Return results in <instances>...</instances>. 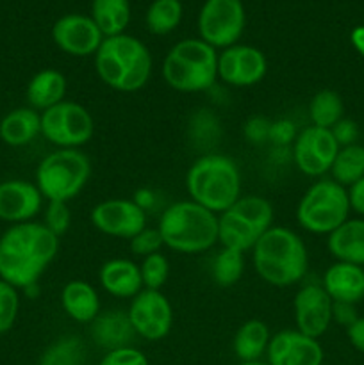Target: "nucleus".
<instances>
[{"mask_svg": "<svg viewBox=\"0 0 364 365\" xmlns=\"http://www.w3.org/2000/svg\"><path fill=\"white\" fill-rule=\"evenodd\" d=\"M57 252L59 237L43 223L11 225L0 235V278L18 291H29L38 285Z\"/></svg>", "mask_w": 364, "mask_h": 365, "instance_id": "nucleus-1", "label": "nucleus"}, {"mask_svg": "<svg viewBox=\"0 0 364 365\" xmlns=\"http://www.w3.org/2000/svg\"><path fill=\"white\" fill-rule=\"evenodd\" d=\"M256 273L273 287L300 284L309 269V252L303 239L288 227H271L252 248Z\"/></svg>", "mask_w": 364, "mask_h": 365, "instance_id": "nucleus-2", "label": "nucleus"}, {"mask_svg": "<svg viewBox=\"0 0 364 365\" xmlns=\"http://www.w3.org/2000/svg\"><path fill=\"white\" fill-rule=\"evenodd\" d=\"M153 59L148 46L131 34L103 38L95 53V70L107 88L136 93L145 88L152 75Z\"/></svg>", "mask_w": 364, "mask_h": 365, "instance_id": "nucleus-3", "label": "nucleus"}, {"mask_svg": "<svg viewBox=\"0 0 364 365\" xmlns=\"http://www.w3.org/2000/svg\"><path fill=\"white\" fill-rule=\"evenodd\" d=\"M189 200L214 214H221L241 196V171L232 157L203 153L186 173Z\"/></svg>", "mask_w": 364, "mask_h": 365, "instance_id": "nucleus-4", "label": "nucleus"}, {"mask_svg": "<svg viewBox=\"0 0 364 365\" xmlns=\"http://www.w3.org/2000/svg\"><path fill=\"white\" fill-rule=\"evenodd\" d=\"M157 230L171 252L203 253L218 242V214L191 200H181L161 212Z\"/></svg>", "mask_w": 364, "mask_h": 365, "instance_id": "nucleus-5", "label": "nucleus"}, {"mask_svg": "<svg viewBox=\"0 0 364 365\" xmlns=\"http://www.w3.org/2000/svg\"><path fill=\"white\" fill-rule=\"evenodd\" d=\"M161 75L178 93L207 91L218 81V52L200 38L175 43L163 59Z\"/></svg>", "mask_w": 364, "mask_h": 365, "instance_id": "nucleus-6", "label": "nucleus"}, {"mask_svg": "<svg viewBox=\"0 0 364 365\" xmlns=\"http://www.w3.org/2000/svg\"><path fill=\"white\" fill-rule=\"evenodd\" d=\"M91 177V160L82 150L56 148L39 160L34 184L46 202L70 203Z\"/></svg>", "mask_w": 364, "mask_h": 365, "instance_id": "nucleus-7", "label": "nucleus"}, {"mask_svg": "<svg viewBox=\"0 0 364 365\" xmlns=\"http://www.w3.org/2000/svg\"><path fill=\"white\" fill-rule=\"evenodd\" d=\"M348 189L332 178H318L296 205V221L314 235H330L341 227L350 214Z\"/></svg>", "mask_w": 364, "mask_h": 365, "instance_id": "nucleus-8", "label": "nucleus"}, {"mask_svg": "<svg viewBox=\"0 0 364 365\" xmlns=\"http://www.w3.org/2000/svg\"><path fill=\"white\" fill-rule=\"evenodd\" d=\"M95 134V120L84 106L71 100L41 113V135L56 148L81 150Z\"/></svg>", "mask_w": 364, "mask_h": 365, "instance_id": "nucleus-9", "label": "nucleus"}, {"mask_svg": "<svg viewBox=\"0 0 364 365\" xmlns=\"http://www.w3.org/2000/svg\"><path fill=\"white\" fill-rule=\"evenodd\" d=\"M246 14L243 0H206L198 14V34L214 48H228L243 36Z\"/></svg>", "mask_w": 364, "mask_h": 365, "instance_id": "nucleus-10", "label": "nucleus"}, {"mask_svg": "<svg viewBox=\"0 0 364 365\" xmlns=\"http://www.w3.org/2000/svg\"><path fill=\"white\" fill-rule=\"evenodd\" d=\"M339 145L328 128L309 127L298 130L291 146V157L296 170L310 178H321L334 164Z\"/></svg>", "mask_w": 364, "mask_h": 365, "instance_id": "nucleus-11", "label": "nucleus"}, {"mask_svg": "<svg viewBox=\"0 0 364 365\" xmlns=\"http://www.w3.org/2000/svg\"><path fill=\"white\" fill-rule=\"evenodd\" d=\"M127 314L136 335L145 341H163L173 327V309L161 291L143 289L131 299Z\"/></svg>", "mask_w": 364, "mask_h": 365, "instance_id": "nucleus-12", "label": "nucleus"}, {"mask_svg": "<svg viewBox=\"0 0 364 365\" xmlns=\"http://www.w3.org/2000/svg\"><path fill=\"white\" fill-rule=\"evenodd\" d=\"M89 221L100 234L131 241L146 228V212L134 202L125 198H109L96 203L89 212Z\"/></svg>", "mask_w": 364, "mask_h": 365, "instance_id": "nucleus-13", "label": "nucleus"}, {"mask_svg": "<svg viewBox=\"0 0 364 365\" xmlns=\"http://www.w3.org/2000/svg\"><path fill=\"white\" fill-rule=\"evenodd\" d=\"M268 59L252 45H236L218 53V78L232 88H250L266 77Z\"/></svg>", "mask_w": 364, "mask_h": 365, "instance_id": "nucleus-14", "label": "nucleus"}, {"mask_svg": "<svg viewBox=\"0 0 364 365\" xmlns=\"http://www.w3.org/2000/svg\"><path fill=\"white\" fill-rule=\"evenodd\" d=\"M332 305L334 302L321 284L307 282L300 285L293 299L296 330L313 339H320L332 323Z\"/></svg>", "mask_w": 364, "mask_h": 365, "instance_id": "nucleus-15", "label": "nucleus"}, {"mask_svg": "<svg viewBox=\"0 0 364 365\" xmlns=\"http://www.w3.org/2000/svg\"><path fill=\"white\" fill-rule=\"evenodd\" d=\"M103 38L91 16L70 13L61 16L52 27V39L61 52L74 57L95 56Z\"/></svg>", "mask_w": 364, "mask_h": 365, "instance_id": "nucleus-16", "label": "nucleus"}, {"mask_svg": "<svg viewBox=\"0 0 364 365\" xmlns=\"http://www.w3.org/2000/svg\"><path fill=\"white\" fill-rule=\"evenodd\" d=\"M270 365H321L323 348L318 339L309 337L295 328L271 335L266 351Z\"/></svg>", "mask_w": 364, "mask_h": 365, "instance_id": "nucleus-17", "label": "nucleus"}, {"mask_svg": "<svg viewBox=\"0 0 364 365\" xmlns=\"http://www.w3.org/2000/svg\"><path fill=\"white\" fill-rule=\"evenodd\" d=\"M43 195L34 182L11 178L0 182V221L9 225L29 223L43 209Z\"/></svg>", "mask_w": 364, "mask_h": 365, "instance_id": "nucleus-18", "label": "nucleus"}, {"mask_svg": "<svg viewBox=\"0 0 364 365\" xmlns=\"http://www.w3.org/2000/svg\"><path fill=\"white\" fill-rule=\"evenodd\" d=\"M89 335L91 341L106 351L132 346L134 337H138L128 319L127 310L120 309L100 312L89 324Z\"/></svg>", "mask_w": 364, "mask_h": 365, "instance_id": "nucleus-19", "label": "nucleus"}, {"mask_svg": "<svg viewBox=\"0 0 364 365\" xmlns=\"http://www.w3.org/2000/svg\"><path fill=\"white\" fill-rule=\"evenodd\" d=\"M264 232L256 223L239 212L234 205L228 207L225 212L218 214V242L221 248L236 250V252H252L256 242Z\"/></svg>", "mask_w": 364, "mask_h": 365, "instance_id": "nucleus-20", "label": "nucleus"}, {"mask_svg": "<svg viewBox=\"0 0 364 365\" xmlns=\"http://www.w3.org/2000/svg\"><path fill=\"white\" fill-rule=\"evenodd\" d=\"M98 282L107 294L121 299H132L143 291L139 264L131 259H111L102 264Z\"/></svg>", "mask_w": 364, "mask_h": 365, "instance_id": "nucleus-21", "label": "nucleus"}, {"mask_svg": "<svg viewBox=\"0 0 364 365\" xmlns=\"http://www.w3.org/2000/svg\"><path fill=\"white\" fill-rule=\"evenodd\" d=\"M321 285L332 302L359 303L364 298V269L346 262H335L325 271Z\"/></svg>", "mask_w": 364, "mask_h": 365, "instance_id": "nucleus-22", "label": "nucleus"}, {"mask_svg": "<svg viewBox=\"0 0 364 365\" xmlns=\"http://www.w3.org/2000/svg\"><path fill=\"white\" fill-rule=\"evenodd\" d=\"M61 307L71 321L81 324H91L102 312L98 292L86 280H70L64 284L61 291Z\"/></svg>", "mask_w": 364, "mask_h": 365, "instance_id": "nucleus-23", "label": "nucleus"}, {"mask_svg": "<svg viewBox=\"0 0 364 365\" xmlns=\"http://www.w3.org/2000/svg\"><path fill=\"white\" fill-rule=\"evenodd\" d=\"M66 93V77L59 70H54V68H45V70H39L38 73L32 75L27 89H25L29 107H32L38 113H43V110L64 102Z\"/></svg>", "mask_w": 364, "mask_h": 365, "instance_id": "nucleus-24", "label": "nucleus"}, {"mask_svg": "<svg viewBox=\"0 0 364 365\" xmlns=\"http://www.w3.org/2000/svg\"><path fill=\"white\" fill-rule=\"evenodd\" d=\"M41 135V113L32 107H16L0 120V141L13 148H21Z\"/></svg>", "mask_w": 364, "mask_h": 365, "instance_id": "nucleus-25", "label": "nucleus"}, {"mask_svg": "<svg viewBox=\"0 0 364 365\" xmlns=\"http://www.w3.org/2000/svg\"><path fill=\"white\" fill-rule=\"evenodd\" d=\"M327 248L338 262L364 266V220H346L327 239Z\"/></svg>", "mask_w": 364, "mask_h": 365, "instance_id": "nucleus-26", "label": "nucleus"}, {"mask_svg": "<svg viewBox=\"0 0 364 365\" xmlns=\"http://www.w3.org/2000/svg\"><path fill=\"white\" fill-rule=\"evenodd\" d=\"M271 331L261 319H248L236 330L232 349L241 362H257L268 351Z\"/></svg>", "mask_w": 364, "mask_h": 365, "instance_id": "nucleus-27", "label": "nucleus"}, {"mask_svg": "<svg viewBox=\"0 0 364 365\" xmlns=\"http://www.w3.org/2000/svg\"><path fill=\"white\" fill-rule=\"evenodd\" d=\"M89 16L106 38L123 34L131 21V4L128 0H93Z\"/></svg>", "mask_w": 364, "mask_h": 365, "instance_id": "nucleus-28", "label": "nucleus"}, {"mask_svg": "<svg viewBox=\"0 0 364 365\" xmlns=\"http://www.w3.org/2000/svg\"><path fill=\"white\" fill-rule=\"evenodd\" d=\"M86 344L77 335H63L45 348L38 365H84Z\"/></svg>", "mask_w": 364, "mask_h": 365, "instance_id": "nucleus-29", "label": "nucleus"}, {"mask_svg": "<svg viewBox=\"0 0 364 365\" xmlns=\"http://www.w3.org/2000/svg\"><path fill=\"white\" fill-rule=\"evenodd\" d=\"M332 180L348 189L364 177V146L350 145L339 148L330 168Z\"/></svg>", "mask_w": 364, "mask_h": 365, "instance_id": "nucleus-30", "label": "nucleus"}, {"mask_svg": "<svg viewBox=\"0 0 364 365\" xmlns=\"http://www.w3.org/2000/svg\"><path fill=\"white\" fill-rule=\"evenodd\" d=\"M343 114H345V103L341 95L332 89H321L310 98L309 120L314 127L330 130L338 121L343 120Z\"/></svg>", "mask_w": 364, "mask_h": 365, "instance_id": "nucleus-31", "label": "nucleus"}, {"mask_svg": "<svg viewBox=\"0 0 364 365\" xmlns=\"http://www.w3.org/2000/svg\"><path fill=\"white\" fill-rule=\"evenodd\" d=\"M184 7L181 0H153L146 9V29L156 36H166L181 25Z\"/></svg>", "mask_w": 364, "mask_h": 365, "instance_id": "nucleus-32", "label": "nucleus"}, {"mask_svg": "<svg viewBox=\"0 0 364 365\" xmlns=\"http://www.w3.org/2000/svg\"><path fill=\"white\" fill-rule=\"evenodd\" d=\"M245 273V253L221 248L211 262V277L220 287H232Z\"/></svg>", "mask_w": 364, "mask_h": 365, "instance_id": "nucleus-33", "label": "nucleus"}, {"mask_svg": "<svg viewBox=\"0 0 364 365\" xmlns=\"http://www.w3.org/2000/svg\"><path fill=\"white\" fill-rule=\"evenodd\" d=\"M139 273H141L143 289L161 291L170 278V260L163 252L152 253V255L141 259Z\"/></svg>", "mask_w": 364, "mask_h": 365, "instance_id": "nucleus-34", "label": "nucleus"}, {"mask_svg": "<svg viewBox=\"0 0 364 365\" xmlns=\"http://www.w3.org/2000/svg\"><path fill=\"white\" fill-rule=\"evenodd\" d=\"M189 138L198 146H211L220 138V121L213 110L202 109L193 114L189 121Z\"/></svg>", "mask_w": 364, "mask_h": 365, "instance_id": "nucleus-35", "label": "nucleus"}, {"mask_svg": "<svg viewBox=\"0 0 364 365\" xmlns=\"http://www.w3.org/2000/svg\"><path fill=\"white\" fill-rule=\"evenodd\" d=\"M20 312V291L0 278V335L14 327Z\"/></svg>", "mask_w": 364, "mask_h": 365, "instance_id": "nucleus-36", "label": "nucleus"}, {"mask_svg": "<svg viewBox=\"0 0 364 365\" xmlns=\"http://www.w3.org/2000/svg\"><path fill=\"white\" fill-rule=\"evenodd\" d=\"M43 225L52 232L54 235L61 237L70 230L71 225V212L68 203L64 202H46L45 209V220Z\"/></svg>", "mask_w": 364, "mask_h": 365, "instance_id": "nucleus-37", "label": "nucleus"}, {"mask_svg": "<svg viewBox=\"0 0 364 365\" xmlns=\"http://www.w3.org/2000/svg\"><path fill=\"white\" fill-rule=\"evenodd\" d=\"M163 246H164L163 237H161L157 227L156 228H150V227L143 228L139 234H136L134 237L128 241V248H131L132 255L141 257V259L152 255V253L161 252V248H163Z\"/></svg>", "mask_w": 364, "mask_h": 365, "instance_id": "nucleus-38", "label": "nucleus"}, {"mask_svg": "<svg viewBox=\"0 0 364 365\" xmlns=\"http://www.w3.org/2000/svg\"><path fill=\"white\" fill-rule=\"evenodd\" d=\"M98 365H148V359L138 348L127 346V348L106 351V355L102 356Z\"/></svg>", "mask_w": 364, "mask_h": 365, "instance_id": "nucleus-39", "label": "nucleus"}, {"mask_svg": "<svg viewBox=\"0 0 364 365\" xmlns=\"http://www.w3.org/2000/svg\"><path fill=\"white\" fill-rule=\"evenodd\" d=\"M296 135H298V128L288 118H282V120L271 121L270 127V145H273L275 148H288L293 146Z\"/></svg>", "mask_w": 364, "mask_h": 365, "instance_id": "nucleus-40", "label": "nucleus"}, {"mask_svg": "<svg viewBox=\"0 0 364 365\" xmlns=\"http://www.w3.org/2000/svg\"><path fill=\"white\" fill-rule=\"evenodd\" d=\"M270 127L271 121L264 116H252L243 125V134L250 145H266L270 141Z\"/></svg>", "mask_w": 364, "mask_h": 365, "instance_id": "nucleus-41", "label": "nucleus"}, {"mask_svg": "<svg viewBox=\"0 0 364 365\" xmlns=\"http://www.w3.org/2000/svg\"><path fill=\"white\" fill-rule=\"evenodd\" d=\"M330 132L332 135H334L335 141H338L339 148L355 145L357 138H359V127H357L355 121L348 120V118H343L341 121H338V123L330 128Z\"/></svg>", "mask_w": 364, "mask_h": 365, "instance_id": "nucleus-42", "label": "nucleus"}, {"mask_svg": "<svg viewBox=\"0 0 364 365\" xmlns=\"http://www.w3.org/2000/svg\"><path fill=\"white\" fill-rule=\"evenodd\" d=\"M357 319H359V316H357V309L353 303L334 302V305H332V321H334V323L348 328L352 327Z\"/></svg>", "mask_w": 364, "mask_h": 365, "instance_id": "nucleus-43", "label": "nucleus"}, {"mask_svg": "<svg viewBox=\"0 0 364 365\" xmlns=\"http://www.w3.org/2000/svg\"><path fill=\"white\" fill-rule=\"evenodd\" d=\"M348 198H350V209L355 210L357 214L364 217V177L359 182L348 187Z\"/></svg>", "mask_w": 364, "mask_h": 365, "instance_id": "nucleus-44", "label": "nucleus"}, {"mask_svg": "<svg viewBox=\"0 0 364 365\" xmlns=\"http://www.w3.org/2000/svg\"><path fill=\"white\" fill-rule=\"evenodd\" d=\"M346 334L353 348L364 353V317H359L352 327L346 328Z\"/></svg>", "mask_w": 364, "mask_h": 365, "instance_id": "nucleus-45", "label": "nucleus"}, {"mask_svg": "<svg viewBox=\"0 0 364 365\" xmlns=\"http://www.w3.org/2000/svg\"><path fill=\"white\" fill-rule=\"evenodd\" d=\"M132 200H134V202L138 203V205L146 212V210L152 209V205H153V192L150 191V189H139Z\"/></svg>", "mask_w": 364, "mask_h": 365, "instance_id": "nucleus-46", "label": "nucleus"}, {"mask_svg": "<svg viewBox=\"0 0 364 365\" xmlns=\"http://www.w3.org/2000/svg\"><path fill=\"white\" fill-rule=\"evenodd\" d=\"M350 41H352L353 48L364 57V25L353 29L352 34H350Z\"/></svg>", "mask_w": 364, "mask_h": 365, "instance_id": "nucleus-47", "label": "nucleus"}, {"mask_svg": "<svg viewBox=\"0 0 364 365\" xmlns=\"http://www.w3.org/2000/svg\"><path fill=\"white\" fill-rule=\"evenodd\" d=\"M239 365H270V364L263 362V360H257V362H241Z\"/></svg>", "mask_w": 364, "mask_h": 365, "instance_id": "nucleus-48", "label": "nucleus"}]
</instances>
